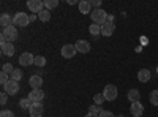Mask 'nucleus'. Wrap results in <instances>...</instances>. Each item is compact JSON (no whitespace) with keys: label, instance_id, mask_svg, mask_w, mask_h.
<instances>
[{"label":"nucleus","instance_id":"obj_1","mask_svg":"<svg viewBox=\"0 0 158 117\" xmlns=\"http://www.w3.org/2000/svg\"><path fill=\"white\" fill-rule=\"evenodd\" d=\"M18 38V30L15 25H10V27L2 30V35H0V41L2 43H13Z\"/></svg>","mask_w":158,"mask_h":117},{"label":"nucleus","instance_id":"obj_2","mask_svg":"<svg viewBox=\"0 0 158 117\" xmlns=\"http://www.w3.org/2000/svg\"><path fill=\"white\" fill-rule=\"evenodd\" d=\"M90 18H92V21H94L95 24L103 25L104 22L108 21V13L104 11L103 8H95V10H92V13H90Z\"/></svg>","mask_w":158,"mask_h":117},{"label":"nucleus","instance_id":"obj_3","mask_svg":"<svg viewBox=\"0 0 158 117\" xmlns=\"http://www.w3.org/2000/svg\"><path fill=\"white\" fill-rule=\"evenodd\" d=\"M13 24L18 25V27H27V25L30 24V19H29V16L25 15V13L19 11V13H16V15L13 16Z\"/></svg>","mask_w":158,"mask_h":117},{"label":"nucleus","instance_id":"obj_4","mask_svg":"<svg viewBox=\"0 0 158 117\" xmlns=\"http://www.w3.org/2000/svg\"><path fill=\"white\" fill-rule=\"evenodd\" d=\"M103 95L108 101H114L117 98V87L112 86V84H108L106 87L103 89Z\"/></svg>","mask_w":158,"mask_h":117},{"label":"nucleus","instance_id":"obj_5","mask_svg":"<svg viewBox=\"0 0 158 117\" xmlns=\"http://www.w3.org/2000/svg\"><path fill=\"white\" fill-rule=\"evenodd\" d=\"M27 98H29L32 103H41L43 98H44V92H43L41 89H32Z\"/></svg>","mask_w":158,"mask_h":117},{"label":"nucleus","instance_id":"obj_6","mask_svg":"<svg viewBox=\"0 0 158 117\" xmlns=\"http://www.w3.org/2000/svg\"><path fill=\"white\" fill-rule=\"evenodd\" d=\"M76 52H77V49H76L74 44H65L60 51L62 57H65V59H73L76 56Z\"/></svg>","mask_w":158,"mask_h":117},{"label":"nucleus","instance_id":"obj_7","mask_svg":"<svg viewBox=\"0 0 158 117\" xmlns=\"http://www.w3.org/2000/svg\"><path fill=\"white\" fill-rule=\"evenodd\" d=\"M27 6H29V10L35 15V13H41V11L44 10V2H41V0H29Z\"/></svg>","mask_w":158,"mask_h":117},{"label":"nucleus","instance_id":"obj_8","mask_svg":"<svg viewBox=\"0 0 158 117\" xmlns=\"http://www.w3.org/2000/svg\"><path fill=\"white\" fill-rule=\"evenodd\" d=\"M3 92H6L8 95H16V94L19 92V82L10 79V81L3 86Z\"/></svg>","mask_w":158,"mask_h":117},{"label":"nucleus","instance_id":"obj_9","mask_svg":"<svg viewBox=\"0 0 158 117\" xmlns=\"http://www.w3.org/2000/svg\"><path fill=\"white\" fill-rule=\"evenodd\" d=\"M33 63H35V57L30 52H24L19 57V65L21 67H30V65H33Z\"/></svg>","mask_w":158,"mask_h":117},{"label":"nucleus","instance_id":"obj_10","mask_svg":"<svg viewBox=\"0 0 158 117\" xmlns=\"http://www.w3.org/2000/svg\"><path fill=\"white\" fill-rule=\"evenodd\" d=\"M43 111H44V108H43L41 103H33L32 108L29 109V114H30V117H41Z\"/></svg>","mask_w":158,"mask_h":117},{"label":"nucleus","instance_id":"obj_11","mask_svg":"<svg viewBox=\"0 0 158 117\" xmlns=\"http://www.w3.org/2000/svg\"><path fill=\"white\" fill-rule=\"evenodd\" d=\"M130 112H131V115H133V117H141V115H142V112H144V106L141 105V101L131 103Z\"/></svg>","mask_w":158,"mask_h":117},{"label":"nucleus","instance_id":"obj_12","mask_svg":"<svg viewBox=\"0 0 158 117\" xmlns=\"http://www.w3.org/2000/svg\"><path fill=\"white\" fill-rule=\"evenodd\" d=\"M74 46H76V49H77V52H82V54L90 52V43L85 41V40H77Z\"/></svg>","mask_w":158,"mask_h":117},{"label":"nucleus","instance_id":"obj_13","mask_svg":"<svg viewBox=\"0 0 158 117\" xmlns=\"http://www.w3.org/2000/svg\"><path fill=\"white\" fill-rule=\"evenodd\" d=\"M0 49H2V54L3 56H15V44H13V43H2V44H0Z\"/></svg>","mask_w":158,"mask_h":117},{"label":"nucleus","instance_id":"obj_14","mask_svg":"<svg viewBox=\"0 0 158 117\" xmlns=\"http://www.w3.org/2000/svg\"><path fill=\"white\" fill-rule=\"evenodd\" d=\"M29 84L32 89H40L43 86V77L40 76V74H32L30 76V79H29Z\"/></svg>","mask_w":158,"mask_h":117},{"label":"nucleus","instance_id":"obj_15","mask_svg":"<svg viewBox=\"0 0 158 117\" xmlns=\"http://www.w3.org/2000/svg\"><path fill=\"white\" fill-rule=\"evenodd\" d=\"M114 30H115V25L112 22H104L101 25V35H104V36H111L114 33Z\"/></svg>","mask_w":158,"mask_h":117},{"label":"nucleus","instance_id":"obj_16","mask_svg":"<svg viewBox=\"0 0 158 117\" xmlns=\"http://www.w3.org/2000/svg\"><path fill=\"white\" fill-rule=\"evenodd\" d=\"M138 79H139L141 82H147V81L150 79V70H149V68H141V70L138 71Z\"/></svg>","mask_w":158,"mask_h":117},{"label":"nucleus","instance_id":"obj_17","mask_svg":"<svg viewBox=\"0 0 158 117\" xmlns=\"http://www.w3.org/2000/svg\"><path fill=\"white\" fill-rule=\"evenodd\" d=\"M128 100H130L131 103L139 101V100H141V94H139V90H136V89H130V90H128Z\"/></svg>","mask_w":158,"mask_h":117},{"label":"nucleus","instance_id":"obj_18","mask_svg":"<svg viewBox=\"0 0 158 117\" xmlns=\"http://www.w3.org/2000/svg\"><path fill=\"white\" fill-rule=\"evenodd\" d=\"M90 8H92V5H90V2H87V0H82V2H79V11L82 13V15H90Z\"/></svg>","mask_w":158,"mask_h":117},{"label":"nucleus","instance_id":"obj_19","mask_svg":"<svg viewBox=\"0 0 158 117\" xmlns=\"http://www.w3.org/2000/svg\"><path fill=\"white\" fill-rule=\"evenodd\" d=\"M0 24H2L3 29L10 27V25H15V24H13V18L10 15H2V18H0Z\"/></svg>","mask_w":158,"mask_h":117},{"label":"nucleus","instance_id":"obj_20","mask_svg":"<svg viewBox=\"0 0 158 117\" xmlns=\"http://www.w3.org/2000/svg\"><path fill=\"white\" fill-rule=\"evenodd\" d=\"M89 32H90V35H92V36H98V35L101 33V25L94 22V24H92L90 27H89Z\"/></svg>","mask_w":158,"mask_h":117},{"label":"nucleus","instance_id":"obj_21","mask_svg":"<svg viewBox=\"0 0 158 117\" xmlns=\"http://www.w3.org/2000/svg\"><path fill=\"white\" fill-rule=\"evenodd\" d=\"M10 79H11V81L19 82V81L22 79V71H21L19 68H15V71H13V73L10 74Z\"/></svg>","mask_w":158,"mask_h":117},{"label":"nucleus","instance_id":"obj_22","mask_svg":"<svg viewBox=\"0 0 158 117\" xmlns=\"http://www.w3.org/2000/svg\"><path fill=\"white\" fill-rule=\"evenodd\" d=\"M36 16H38V19H40V21H43V22H48V21L51 19V13H49V10H46V8H44V10H43L41 13H38Z\"/></svg>","mask_w":158,"mask_h":117},{"label":"nucleus","instance_id":"obj_23","mask_svg":"<svg viewBox=\"0 0 158 117\" xmlns=\"http://www.w3.org/2000/svg\"><path fill=\"white\" fill-rule=\"evenodd\" d=\"M59 6V0H44V8L46 10H54V8H57Z\"/></svg>","mask_w":158,"mask_h":117},{"label":"nucleus","instance_id":"obj_24","mask_svg":"<svg viewBox=\"0 0 158 117\" xmlns=\"http://www.w3.org/2000/svg\"><path fill=\"white\" fill-rule=\"evenodd\" d=\"M32 105H33V103H32L29 98H22V100H19V106H21L22 109H30Z\"/></svg>","mask_w":158,"mask_h":117},{"label":"nucleus","instance_id":"obj_25","mask_svg":"<svg viewBox=\"0 0 158 117\" xmlns=\"http://www.w3.org/2000/svg\"><path fill=\"white\" fill-rule=\"evenodd\" d=\"M149 98H150V103L153 106H158V90H152Z\"/></svg>","mask_w":158,"mask_h":117},{"label":"nucleus","instance_id":"obj_26","mask_svg":"<svg viewBox=\"0 0 158 117\" xmlns=\"http://www.w3.org/2000/svg\"><path fill=\"white\" fill-rule=\"evenodd\" d=\"M89 112H90V114H95V115H100V114L103 112V109H101V106H97V105H92V106L89 108Z\"/></svg>","mask_w":158,"mask_h":117},{"label":"nucleus","instance_id":"obj_27","mask_svg":"<svg viewBox=\"0 0 158 117\" xmlns=\"http://www.w3.org/2000/svg\"><path fill=\"white\" fill-rule=\"evenodd\" d=\"M104 100H106V98H104L103 94H97V95L94 97V101H95V105H97V106H101Z\"/></svg>","mask_w":158,"mask_h":117},{"label":"nucleus","instance_id":"obj_28","mask_svg":"<svg viewBox=\"0 0 158 117\" xmlns=\"http://www.w3.org/2000/svg\"><path fill=\"white\" fill-rule=\"evenodd\" d=\"M35 65H36V67H44V65H46V59L43 56H36L35 57Z\"/></svg>","mask_w":158,"mask_h":117},{"label":"nucleus","instance_id":"obj_29","mask_svg":"<svg viewBox=\"0 0 158 117\" xmlns=\"http://www.w3.org/2000/svg\"><path fill=\"white\" fill-rule=\"evenodd\" d=\"M8 81H10V74L2 71V73H0V84H2V86H5Z\"/></svg>","mask_w":158,"mask_h":117},{"label":"nucleus","instance_id":"obj_30","mask_svg":"<svg viewBox=\"0 0 158 117\" xmlns=\"http://www.w3.org/2000/svg\"><path fill=\"white\" fill-rule=\"evenodd\" d=\"M2 71H3V73H8V74H11L13 71H15V68H13V65H11V63H3Z\"/></svg>","mask_w":158,"mask_h":117},{"label":"nucleus","instance_id":"obj_31","mask_svg":"<svg viewBox=\"0 0 158 117\" xmlns=\"http://www.w3.org/2000/svg\"><path fill=\"white\" fill-rule=\"evenodd\" d=\"M0 117H15V114H13L11 111H2V112H0Z\"/></svg>","mask_w":158,"mask_h":117},{"label":"nucleus","instance_id":"obj_32","mask_svg":"<svg viewBox=\"0 0 158 117\" xmlns=\"http://www.w3.org/2000/svg\"><path fill=\"white\" fill-rule=\"evenodd\" d=\"M100 117H115V115H114L111 111H104V109H103V112L100 114Z\"/></svg>","mask_w":158,"mask_h":117},{"label":"nucleus","instance_id":"obj_33","mask_svg":"<svg viewBox=\"0 0 158 117\" xmlns=\"http://www.w3.org/2000/svg\"><path fill=\"white\" fill-rule=\"evenodd\" d=\"M6 98H8V94H6V92H2V95H0V103H2V105H5Z\"/></svg>","mask_w":158,"mask_h":117},{"label":"nucleus","instance_id":"obj_34","mask_svg":"<svg viewBox=\"0 0 158 117\" xmlns=\"http://www.w3.org/2000/svg\"><path fill=\"white\" fill-rule=\"evenodd\" d=\"M90 5H92V6H95V8H100V5H101V0H92Z\"/></svg>","mask_w":158,"mask_h":117},{"label":"nucleus","instance_id":"obj_35","mask_svg":"<svg viewBox=\"0 0 158 117\" xmlns=\"http://www.w3.org/2000/svg\"><path fill=\"white\" fill-rule=\"evenodd\" d=\"M106 22H112V24H114V16H112V15H108V21H106Z\"/></svg>","mask_w":158,"mask_h":117},{"label":"nucleus","instance_id":"obj_36","mask_svg":"<svg viewBox=\"0 0 158 117\" xmlns=\"http://www.w3.org/2000/svg\"><path fill=\"white\" fill-rule=\"evenodd\" d=\"M36 18H38V16H35V15H30V16H29V19H30V22H33V21L36 19Z\"/></svg>","mask_w":158,"mask_h":117},{"label":"nucleus","instance_id":"obj_37","mask_svg":"<svg viewBox=\"0 0 158 117\" xmlns=\"http://www.w3.org/2000/svg\"><path fill=\"white\" fill-rule=\"evenodd\" d=\"M85 117H100V115H95V114H90L89 112V114H85Z\"/></svg>","mask_w":158,"mask_h":117},{"label":"nucleus","instance_id":"obj_38","mask_svg":"<svg viewBox=\"0 0 158 117\" xmlns=\"http://www.w3.org/2000/svg\"><path fill=\"white\" fill-rule=\"evenodd\" d=\"M156 73H158V65H156Z\"/></svg>","mask_w":158,"mask_h":117},{"label":"nucleus","instance_id":"obj_39","mask_svg":"<svg viewBox=\"0 0 158 117\" xmlns=\"http://www.w3.org/2000/svg\"><path fill=\"white\" fill-rule=\"evenodd\" d=\"M117 117H123V115H117Z\"/></svg>","mask_w":158,"mask_h":117}]
</instances>
